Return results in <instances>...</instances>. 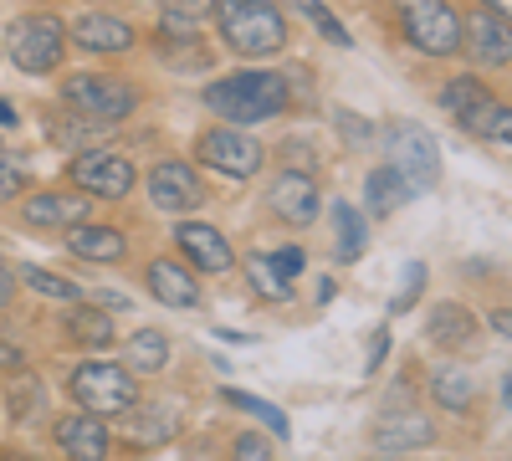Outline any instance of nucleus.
I'll list each match as a JSON object with an SVG mask.
<instances>
[{"instance_id":"nucleus-1","label":"nucleus","mask_w":512,"mask_h":461,"mask_svg":"<svg viewBox=\"0 0 512 461\" xmlns=\"http://www.w3.org/2000/svg\"><path fill=\"white\" fill-rule=\"evenodd\" d=\"M216 21L226 47L246 62L287 52V16L277 0H216Z\"/></svg>"},{"instance_id":"nucleus-2","label":"nucleus","mask_w":512,"mask_h":461,"mask_svg":"<svg viewBox=\"0 0 512 461\" xmlns=\"http://www.w3.org/2000/svg\"><path fill=\"white\" fill-rule=\"evenodd\" d=\"M205 108L226 123H262L287 113V77L277 72H231L205 88Z\"/></svg>"},{"instance_id":"nucleus-3","label":"nucleus","mask_w":512,"mask_h":461,"mask_svg":"<svg viewBox=\"0 0 512 461\" xmlns=\"http://www.w3.org/2000/svg\"><path fill=\"white\" fill-rule=\"evenodd\" d=\"M67 390L82 410L93 415H128L139 405V374L123 369V364H103V359H88L67 374Z\"/></svg>"},{"instance_id":"nucleus-4","label":"nucleus","mask_w":512,"mask_h":461,"mask_svg":"<svg viewBox=\"0 0 512 461\" xmlns=\"http://www.w3.org/2000/svg\"><path fill=\"white\" fill-rule=\"evenodd\" d=\"M400 31L420 57H456L461 52V11L451 0H395Z\"/></svg>"},{"instance_id":"nucleus-5","label":"nucleus","mask_w":512,"mask_h":461,"mask_svg":"<svg viewBox=\"0 0 512 461\" xmlns=\"http://www.w3.org/2000/svg\"><path fill=\"white\" fill-rule=\"evenodd\" d=\"M62 103L88 123H123L139 108V88L123 77H108V72H77L62 82Z\"/></svg>"},{"instance_id":"nucleus-6","label":"nucleus","mask_w":512,"mask_h":461,"mask_svg":"<svg viewBox=\"0 0 512 461\" xmlns=\"http://www.w3.org/2000/svg\"><path fill=\"white\" fill-rule=\"evenodd\" d=\"M6 52H11V62H16L26 77H47V72H57L62 57H67V26H62L57 16H26V21L11 26Z\"/></svg>"},{"instance_id":"nucleus-7","label":"nucleus","mask_w":512,"mask_h":461,"mask_svg":"<svg viewBox=\"0 0 512 461\" xmlns=\"http://www.w3.org/2000/svg\"><path fill=\"white\" fill-rule=\"evenodd\" d=\"M384 154H390V170H400L410 180V190H431L441 180V149H436L431 129H420L410 118H395L384 129Z\"/></svg>"},{"instance_id":"nucleus-8","label":"nucleus","mask_w":512,"mask_h":461,"mask_svg":"<svg viewBox=\"0 0 512 461\" xmlns=\"http://www.w3.org/2000/svg\"><path fill=\"white\" fill-rule=\"evenodd\" d=\"M195 159L205 164V170H221L231 180H251L267 164V149L246 129H210V134L195 139Z\"/></svg>"},{"instance_id":"nucleus-9","label":"nucleus","mask_w":512,"mask_h":461,"mask_svg":"<svg viewBox=\"0 0 512 461\" xmlns=\"http://www.w3.org/2000/svg\"><path fill=\"white\" fill-rule=\"evenodd\" d=\"M67 180L82 190V195H98V200H123L134 190V164L113 149H82L72 164H67Z\"/></svg>"},{"instance_id":"nucleus-10","label":"nucleus","mask_w":512,"mask_h":461,"mask_svg":"<svg viewBox=\"0 0 512 461\" xmlns=\"http://www.w3.org/2000/svg\"><path fill=\"white\" fill-rule=\"evenodd\" d=\"M267 211L282 221V226H313L318 211H323V195L313 185L308 170H282L272 185H267Z\"/></svg>"},{"instance_id":"nucleus-11","label":"nucleus","mask_w":512,"mask_h":461,"mask_svg":"<svg viewBox=\"0 0 512 461\" xmlns=\"http://www.w3.org/2000/svg\"><path fill=\"white\" fill-rule=\"evenodd\" d=\"M159 62L175 67V72H205L210 67V47L200 41V21L159 11Z\"/></svg>"},{"instance_id":"nucleus-12","label":"nucleus","mask_w":512,"mask_h":461,"mask_svg":"<svg viewBox=\"0 0 512 461\" xmlns=\"http://www.w3.org/2000/svg\"><path fill=\"white\" fill-rule=\"evenodd\" d=\"M149 200L159 205V211H195V205L205 200V185L185 159H159L149 170Z\"/></svg>"},{"instance_id":"nucleus-13","label":"nucleus","mask_w":512,"mask_h":461,"mask_svg":"<svg viewBox=\"0 0 512 461\" xmlns=\"http://www.w3.org/2000/svg\"><path fill=\"white\" fill-rule=\"evenodd\" d=\"M175 246L190 257V267H195V272H205V277H221V272H231V267H236V251H231L226 231L205 226V221H185V226L175 231Z\"/></svg>"},{"instance_id":"nucleus-14","label":"nucleus","mask_w":512,"mask_h":461,"mask_svg":"<svg viewBox=\"0 0 512 461\" xmlns=\"http://www.w3.org/2000/svg\"><path fill=\"white\" fill-rule=\"evenodd\" d=\"M88 195H62V190H36V195H26L21 200V221L31 226V231H67V226H77V221H88Z\"/></svg>"},{"instance_id":"nucleus-15","label":"nucleus","mask_w":512,"mask_h":461,"mask_svg":"<svg viewBox=\"0 0 512 461\" xmlns=\"http://www.w3.org/2000/svg\"><path fill=\"white\" fill-rule=\"evenodd\" d=\"M461 52H472L482 67H507L512 57V36H507V16H492V11H477L472 26L461 21Z\"/></svg>"},{"instance_id":"nucleus-16","label":"nucleus","mask_w":512,"mask_h":461,"mask_svg":"<svg viewBox=\"0 0 512 461\" xmlns=\"http://www.w3.org/2000/svg\"><path fill=\"white\" fill-rule=\"evenodd\" d=\"M72 41H77L82 52L118 57V52H134L139 31L128 26V21H118V16H108V11H93V16H82V21L72 26Z\"/></svg>"},{"instance_id":"nucleus-17","label":"nucleus","mask_w":512,"mask_h":461,"mask_svg":"<svg viewBox=\"0 0 512 461\" xmlns=\"http://www.w3.org/2000/svg\"><path fill=\"white\" fill-rule=\"evenodd\" d=\"M57 446L67 456H82V461H103L113 451V436L103 426V415L82 410V415H62V421H57Z\"/></svg>"},{"instance_id":"nucleus-18","label":"nucleus","mask_w":512,"mask_h":461,"mask_svg":"<svg viewBox=\"0 0 512 461\" xmlns=\"http://www.w3.org/2000/svg\"><path fill=\"white\" fill-rule=\"evenodd\" d=\"M369 446L384 456H400V451H420V446H436V426L425 415H384V421L369 431Z\"/></svg>"},{"instance_id":"nucleus-19","label":"nucleus","mask_w":512,"mask_h":461,"mask_svg":"<svg viewBox=\"0 0 512 461\" xmlns=\"http://www.w3.org/2000/svg\"><path fill=\"white\" fill-rule=\"evenodd\" d=\"M144 282H149V292H154L164 308H180V313L200 308V282H195V272H185L180 262H169V257L149 262Z\"/></svg>"},{"instance_id":"nucleus-20","label":"nucleus","mask_w":512,"mask_h":461,"mask_svg":"<svg viewBox=\"0 0 512 461\" xmlns=\"http://www.w3.org/2000/svg\"><path fill=\"white\" fill-rule=\"evenodd\" d=\"M67 251L77 262H123L128 257V236L113 231V226L77 221V226H67Z\"/></svg>"},{"instance_id":"nucleus-21","label":"nucleus","mask_w":512,"mask_h":461,"mask_svg":"<svg viewBox=\"0 0 512 461\" xmlns=\"http://www.w3.org/2000/svg\"><path fill=\"white\" fill-rule=\"evenodd\" d=\"M456 123L472 139H497V144H507V129H512V108L502 103V98H492V88L477 98V103H466L461 113H456Z\"/></svg>"},{"instance_id":"nucleus-22","label":"nucleus","mask_w":512,"mask_h":461,"mask_svg":"<svg viewBox=\"0 0 512 461\" xmlns=\"http://www.w3.org/2000/svg\"><path fill=\"white\" fill-rule=\"evenodd\" d=\"M410 195H415L410 180L400 170H390V164H384V170H369V180H364V205H369V216H379V221L395 216Z\"/></svg>"},{"instance_id":"nucleus-23","label":"nucleus","mask_w":512,"mask_h":461,"mask_svg":"<svg viewBox=\"0 0 512 461\" xmlns=\"http://www.w3.org/2000/svg\"><path fill=\"white\" fill-rule=\"evenodd\" d=\"M62 328H67V339H72V344H82V349H113V339H118V333H113V313L88 308V303L72 308Z\"/></svg>"},{"instance_id":"nucleus-24","label":"nucleus","mask_w":512,"mask_h":461,"mask_svg":"<svg viewBox=\"0 0 512 461\" xmlns=\"http://www.w3.org/2000/svg\"><path fill=\"white\" fill-rule=\"evenodd\" d=\"M164 364H169V333H164V328H139L134 339L123 344V369L159 374Z\"/></svg>"},{"instance_id":"nucleus-25","label":"nucleus","mask_w":512,"mask_h":461,"mask_svg":"<svg viewBox=\"0 0 512 461\" xmlns=\"http://www.w3.org/2000/svg\"><path fill=\"white\" fill-rule=\"evenodd\" d=\"M425 333H431V344H441V349H466L472 333H477V323H472V313H466L461 303H441L431 318H425Z\"/></svg>"},{"instance_id":"nucleus-26","label":"nucleus","mask_w":512,"mask_h":461,"mask_svg":"<svg viewBox=\"0 0 512 461\" xmlns=\"http://www.w3.org/2000/svg\"><path fill=\"white\" fill-rule=\"evenodd\" d=\"M333 251H338V262H359L364 257V241H369V226L364 216L354 211L349 200H333Z\"/></svg>"},{"instance_id":"nucleus-27","label":"nucleus","mask_w":512,"mask_h":461,"mask_svg":"<svg viewBox=\"0 0 512 461\" xmlns=\"http://www.w3.org/2000/svg\"><path fill=\"white\" fill-rule=\"evenodd\" d=\"M431 400H436L441 410H451V415H466V410L477 405V385H472V374L456 369V364L436 369V374H431Z\"/></svg>"},{"instance_id":"nucleus-28","label":"nucleus","mask_w":512,"mask_h":461,"mask_svg":"<svg viewBox=\"0 0 512 461\" xmlns=\"http://www.w3.org/2000/svg\"><path fill=\"white\" fill-rule=\"evenodd\" d=\"M6 405H11V421H16V426H26V421H36V415L47 410V385H41L36 374H26V364H21V369H11Z\"/></svg>"},{"instance_id":"nucleus-29","label":"nucleus","mask_w":512,"mask_h":461,"mask_svg":"<svg viewBox=\"0 0 512 461\" xmlns=\"http://www.w3.org/2000/svg\"><path fill=\"white\" fill-rule=\"evenodd\" d=\"M128 415H134V431H128V441H134V446H164V441L180 436V415L164 410V405H149V410L134 405Z\"/></svg>"},{"instance_id":"nucleus-30","label":"nucleus","mask_w":512,"mask_h":461,"mask_svg":"<svg viewBox=\"0 0 512 461\" xmlns=\"http://www.w3.org/2000/svg\"><path fill=\"white\" fill-rule=\"evenodd\" d=\"M246 277L256 282V292H262L267 303H287V298H292V282L272 267V257H262V251H256V257H246Z\"/></svg>"},{"instance_id":"nucleus-31","label":"nucleus","mask_w":512,"mask_h":461,"mask_svg":"<svg viewBox=\"0 0 512 461\" xmlns=\"http://www.w3.org/2000/svg\"><path fill=\"white\" fill-rule=\"evenodd\" d=\"M21 282L31 292H41V298H57V303H77L82 287L72 277H57V272H41V267H21Z\"/></svg>"},{"instance_id":"nucleus-32","label":"nucleus","mask_w":512,"mask_h":461,"mask_svg":"<svg viewBox=\"0 0 512 461\" xmlns=\"http://www.w3.org/2000/svg\"><path fill=\"white\" fill-rule=\"evenodd\" d=\"M287 6H292V11H303V16L318 26V36H328L333 47H354V36H349L344 26H338V16L323 6V0H287Z\"/></svg>"},{"instance_id":"nucleus-33","label":"nucleus","mask_w":512,"mask_h":461,"mask_svg":"<svg viewBox=\"0 0 512 461\" xmlns=\"http://www.w3.org/2000/svg\"><path fill=\"white\" fill-rule=\"evenodd\" d=\"M226 405H236V410H246V415H256L262 426H272L277 436H292V426H287V415L272 405V400H256V395H246V390H226Z\"/></svg>"},{"instance_id":"nucleus-34","label":"nucleus","mask_w":512,"mask_h":461,"mask_svg":"<svg viewBox=\"0 0 512 461\" xmlns=\"http://www.w3.org/2000/svg\"><path fill=\"white\" fill-rule=\"evenodd\" d=\"M482 93H487V82H482L477 72H466V77H451L446 88H441V108H446V113L456 118V113H461L466 103H477Z\"/></svg>"},{"instance_id":"nucleus-35","label":"nucleus","mask_w":512,"mask_h":461,"mask_svg":"<svg viewBox=\"0 0 512 461\" xmlns=\"http://www.w3.org/2000/svg\"><path fill=\"white\" fill-rule=\"evenodd\" d=\"M333 123H338V134H344L349 149H369V139H374V123L369 118H359L349 108H333Z\"/></svg>"},{"instance_id":"nucleus-36","label":"nucleus","mask_w":512,"mask_h":461,"mask_svg":"<svg viewBox=\"0 0 512 461\" xmlns=\"http://www.w3.org/2000/svg\"><path fill=\"white\" fill-rule=\"evenodd\" d=\"M420 287H425V262H410L405 277H400V292L390 298V313H410L420 303Z\"/></svg>"},{"instance_id":"nucleus-37","label":"nucleus","mask_w":512,"mask_h":461,"mask_svg":"<svg viewBox=\"0 0 512 461\" xmlns=\"http://www.w3.org/2000/svg\"><path fill=\"white\" fill-rule=\"evenodd\" d=\"M159 11L185 16V21H205V16H216V0H159Z\"/></svg>"},{"instance_id":"nucleus-38","label":"nucleus","mask_w":512,"mask_h":461,"mask_svg":"<svg viewBox=\"0 0 512 461\" xmlns=\"http://www.w3.org/2000/svg\"><path fill=\"white\" fill-rule=\"evenodd\" d=\"M272 267H277V272L292 282L297 272L308 267V251H303V246H277V251H272Z\"/></svg>"},{"instance_id":"nucleus-39","label":"nucleus","mask_w":512,"mask_h":461,"mask_svg":"<svg viewBox=\"0 0 512 461\" xmlns=\"http://www.w3.org/2000/svg\"><path fill=\"white\" fill-rule=\"evenodd\" d=\"M21 195H26V175L16 170V164L0 159V205H6V200H21Z\"/></svg>"},{"instance_id":"nucleus-40","label":"nucleus","mask_w":512,"mask_h":461,"mask_svg":"<svg viewBox=\"0 0 512 461\" xmlns=\"http://www.w3.org/2000/svg\"><path fill=\"white\" fill-rule=\"evenodd\" d=\"M384 349H390V333H384V328H374V339H369V354H364V369H369V374L379 369Z\"/></svg>"},{"instance_id":"nucleus-41","label":"nucleus","mask_w":512,"mask_h":461,"mask_svg":"<svg viewBox=\"0 0 512 461\" xmlns=\"http://www.w3.org/2000/svg\"><path fill=\"white\" fill-rule=\"evenodd\" d=\"M236 456H256V461H262V456H267V441H262V436H246V431H241V436H236Z\"/></svg>"},{"instance_id":"nucleus-42","label":"nucleus","mask_w":512,"mask_h":461,"mask_svg":"<svg viewBox=\"0 0 512 461\" xmlns=\"http://www.w3.org/2000/svg\"><path fill=\"white\" fill-rule=\"evenodd\" d=\"M11 298H16V272H11L6 262H0V313L11 308Z\"/></svg>"},{"instance_id":"nucleus-43","label":"nucleus","mask_w":512,"mask_h":461,"mask_svg":"<svg viewBox=\"0 0 512 461\" xmlns=\"http://www.w3.org/2000/svg\"><path fill=\"white\" fill-rule=\"evenodd\" d=\"M333 298H338V282L323 277V282H318V303H333Z\"/></svg>"},{"instance_id":"nucleus-44","label":"nucleus","mask_w":512,"mask_h":461,"mask_svg":"<svg viewBox=\"0 0 512 461\" xmlns=\"http://www.w3.org/2000/svg\"><path fill=\"white\" fill-rule=\"evenodd\" d=\"M477 6H487L492 16H507V6H512V0H477Z\"/></svg>"},{"instance_id":"nucleus-45","label":"nucleus","mask_w":512,"mask_h":461,"mask_svg":"<svg viewBox=\"0 0 512 461\" xmlns=\"http://www.w3.org/2000/svg\"><path fill=\"white\" fill-rule=\"evenodd\" d=\"M0 123H16V108H11L6 98H0Z\"/></svg>"}]
</instances>
